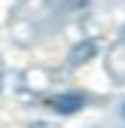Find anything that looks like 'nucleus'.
Listing matches in <instances>:
<instances>
[{"label": "nucleus", "instance_id": "1", "mask_svg": "<svg viewBox=\"0 0 125 128\" xmlns=\"http://www.w3.org/2000/svg\"><path fill=\"white\" fill-rule=\"evenodd\" d=\"M46 107H49L52 113H58V116H73V113H80L86 107V94L82 92H61V94L46 101Z\"/></svg>", "mask_w": 125, "mask_h": 128}, {"label": "nucleus", "instance_id": "2", "mask_svg": "<svg viewBox=\"0 0 125 128\" xmlns=\"http://www.w3.org/2000/svg\"><path fill=\"white\" fill-rule=\"evenodd\" d=\"M95 55H98V40H95V37H88V40H80V43L70 49L67 61H70V67H80V64L92 61Z\"/></svg>", "mask_w": 125, "mask_h": 128}, {"label": "nucleus", "instance_id": "3", "mask_svg": "<svg viewBox=\"0 0 125 128\" xmlns=\"http://www.w3.org/2000/svg\"><path fill=\"white\" fill-rule=\"evenodd\" d=\"M28 128H58L55 122H43V119H37V122H30Z\"/></svg>", "mask_w": 125, "mask_h": 128}, {"label": "nucleus", "instance_id": "4", "mask_svg": "<svg viewBox=\"0 0 125 128\" xmlns=\"http://www.w3.org/2000/svg\"><path fill=\"white\" fill-rule=\"evenodd\" d=\"M0 88H3V61H0Z\"/></svg>", "mask_w": 125, "mask_h": 128}, {"label": "nucleus", "instance_id": "5", "mask_svg": "<svg viewBox=\"0 0 125 128\" xmlns=\"http://www.w3.org/2000/svg\"><path fill=\"white\" fill-rule=\"evenodd\" d=\"M122 116H125V104H122Z\"/></svg>", "mask_w": 125, "mask_h": 128}]
</instances>
